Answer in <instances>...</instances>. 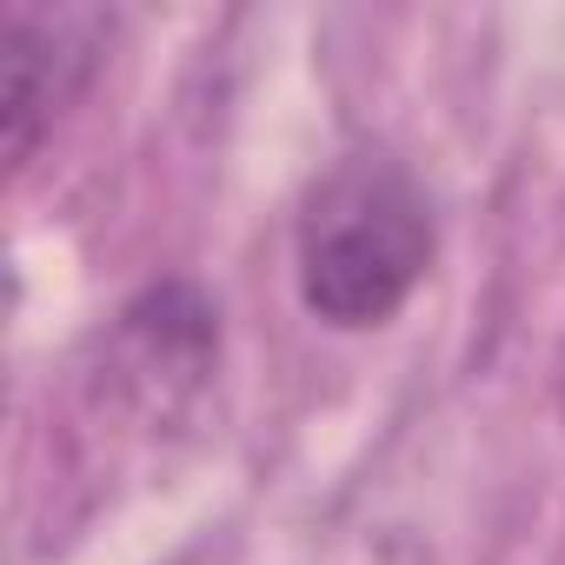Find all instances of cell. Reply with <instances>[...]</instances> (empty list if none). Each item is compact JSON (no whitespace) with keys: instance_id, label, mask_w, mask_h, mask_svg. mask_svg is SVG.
Masks as SVG:
<instances>
[{"instance_id":"1","label":"cell","mask_w":565,"mask_h":565,"mask_svg":"<svg viewBox=\"0 0 565 565\" xmlns=\"http://www.w3.org/2000/svg\"><path fill=\"white\" fill-rule=\"evenodd\" d=\"M294 273L313 320L340 333L386 327L433 266V206L406 160L360 147L340 153L300 206Z\"/></svg>"},{"instance_id":"2","label":"cell","mask_w":565,"mask_h":565,"mask_svg":"<svg viewBox=\"0 0 565 565\" xmlns=\"http://www.w3.org/2000/svg\"><path fill=\"white\" fill-rule=\"evenodd\" d=\"M107 47V14L94 8H28L0 14V147L8 167H28L54 120L81 100Z\"/></svg>"}]
</instances>
